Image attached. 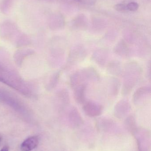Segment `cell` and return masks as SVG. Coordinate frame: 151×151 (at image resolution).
I'll return each instance as SVG.
<instances>
[{
    "label": "cell",
    "mask_w": 151,
    "mask_h": 151,
    "mask_svg": "<svg viewBox=\"0 0 151 151\" xmlns=\"http://www.w3.org/2000/svg\"><path fill=\"white\" fill-rule=\"evenodd\" d=\"M115 9L118 11L123 12L126 10V6L123 4H118L114 7Z\"/></svg>",
    "instance_id": "14"
},
{
    "label": "cell",
    "mask_w": 151,
    "mask_h": 151,
    "mask_svg": "<svg viewBox=\"0 0 151 151\" xmlns=\"http://www.w3.org/2000/svg\"><path fill=\"white\" fill-rule=\"evenodd\" d=\"M82 109L86 115L90 117H97L101 115L103 107L100 104L93 101H88L83 104Z\"/></svg>",
    "instance_id": "3"
},
{
    "label": "cell",
    "mask_w": 151,
    "mask_h": 151,
    "mask_svg": "<svg viewBox=\"0 0 151 151\" xmlns=\"http://www.w3.org/2000/svg\"><path fill=\"white\" fill-rule=\"evenodd\" d=\"M113 51L115 54L123 58H127L131 55L130 48L124 41L120 42L115 46Z\"/></svg>",
    "instance_id": "9"
},
{
    "label": "cell",
    "mask_w": 151,
    "mask_h": 151,
    "mask_svg": "<svg viewBox=\"0 0 151 151\" xmlns=\"http://www.w3.org/2000/svg\"><path fill=\"white\" fill-rule=\"evenodd\" d=\"M39 144L38 137L35 136L31 137L25 140L21 145L22 151H31L35 149Z\"/></svg>",
    "instance_id": "10"
},
{
    "label": "cell",
    "mask_w": 151,
    "mask_h": 151,
    "mask_svg": "<svg viewBox=\"0 0 151 151\" xmlns=\"http://www.w3.org/2000/svg\"><path fill=\"white\" fill-rule=\"evenodd\" d=\"M122 73L124 74V81L122 86V93L127 96L131 93L138 82L142 73V70L139 65L132 62L126 65Z\"/></svg>",
    "instance_id": "1"
},
{
    "label": "cell",
    "mask_w": 151,
    "mask_h": 151,
    "mask_svg": "<svg viewBox=\"0 0 151 151\" xmlns=\"http://www.w3.org/2000/svg\"><path fill=\"white\" fill-rule=\"evenodd\" d=\"M0 151H9V148L7 146H4Z\"/></svg>",
    "instance_id": "15"
},
{
    "label": "cell",
    "mask_w": 151,
    "mask_h": 151,
    "mask_svg": "<svg viewBox=\"0 0 151 151\" xmlns=\"http://www.w3.org/2000/svg\"><path fill=\"white\" fill-rule=\"evenodd\" d=\"M130 109L131 105L127 100H120L114 107V115L118 118H122L129 111Z\"/></svg>",
    "instance_id": "5"
},
{
    "label": "cell",
    "mask_w": 151,
    "mask_h": 151,
    "mask_svg": "<svg viewBox=\"0 0 151 151\" xmlns=\"http://www.w3.org/2000/svg\"><path fill=\"white\" fill-rule=\"evenodd\" d=\"M110 84V94L113 97L117 96L118 94L120 83L118 79L113 78L111 80Z\"/></svg>",
    "instance_id": "12"
},
{
    "label": "cell",
    "mask_w": 151,
    "mask_h": 151,
    "mask_svg": "<svg viewBox=\"0 0 151 151\" xmlns=\"http://www.w3.org/2000/svg\"><path fill=\"white\" fill-rule=\"evenodd\" d=\"M108 56L107 50L104 49H100L94 52L92 55V59L98 65L103 67L106 64Z\"/></svg>",
    "instance_id": "8"
},
{
    "label": "cell",
    "mask_w": 151,
    "mask_h": 151,
    "mask_svg": "<svg viewBox=\"0 0 151 151\" xmlns=\"http://www.w3.org/2000/svg\"><path fill=\"white\" fill-rule=\"evenodd\" d=\"M84 81L96 82L99 81L100 75L96 70L92 67H88L80 70Z\"/></svg>",
    "instance_id": "7"
},
{
    "label": "cell",
    "mask_w": 151,
    "mask_h": 151,
    "mask_svg": "<svg viewBox=\"0 0 151 151\" xmlns=\"http://www.w3.org/2000/svg\"><path fill=\"white\" fill-rule=\"evenodd\" d=\"M151 88L148 86L140 87L133 94V101L135 105L141 104L150 96Z\"/></svg>",
    "instance_id": "4"
},
{
    "label": "cell",
    "mask_w": 151,
    "mask_h": 151,
    "mask_svg": "<svg viewBox=\"0 0 151 151\" xmlns=\"http://www.w3.org/2000/svg\"><path fill=\"white\" fill-rule=\"evenodd\" d=\"M87 56V51L82 46H76L70 51L68 58V66L83 61Z\"/></svg>",
    "instance_id": "2"
},
{
    "label": "cell",
    "mask_w": 151,
    "mask_h": 151,
    "mask_svg": "<svg viewBox=\"0 0 151 151\" xmlns=\"http://www.w3.org/2000/svg\"><path fill=\"white\" fill-rule=\"evenodd\" d=\"M107 71L109 73L114 76L121 75L123 72L121 64L117 61L110 62L107 65Z\"/></svg>",
    "instance_id": "11"
},
{
    "label": "cell",
    "mask_w": 151,
    "mask_h": 151,
    "mask_svg": "<svg viewBox=\"0 0 151 151\" xmlns=\"http://www.w3.org/2000/svg\"><path fill=\"white\" fill-rule=\"evenodd\" d=\"M139 8V5L138 4L134 2H132L129 3L127 5V9L130 11H136Z\"/></svg>",
    "instance_id": "13"
},
{
    "label": "cell",
    "mask_w": 151,
    "mask_h": 151,
    "mask_svg": "<svg viewBox=\"0 0 151 151\" xmlns=\"http://www.w3.org/2000/svg\"><path fill=\"white\" fill-rule=\"evenodd\" d=\"M87 88V84L82 83L73 89L74 97L76 103L83 104L86 102Z\"/></svg>",
    "instance_id": "6"
}]
</instances>
